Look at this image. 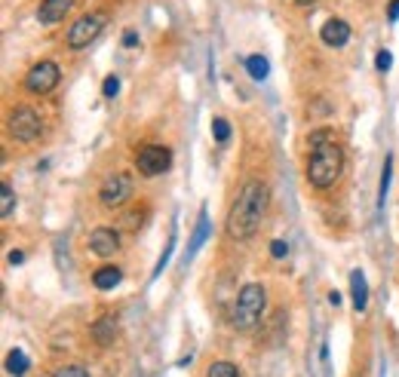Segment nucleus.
Wrapping results in <instances>:
<instances>
[{"mask_svg": "<svg viewBox=\"0 0 399 377\" xmlns=\"http://www.w3.org/2000/svg\"><path fill=\"white\" fill-rule=\"evenodd\" d=\"M264 209H268V187L261 181H246L237 202L228 212V224H224L228 237L231 239L255 237V230H258V224L264 218Z\"/></svg>", "mask_w": 399, "mask_h": 377, "instance_id": "1", "label": "nucleus"}, {"mask_svg": "<svg viewBox=\"0 0 399 377\" xmlns=\"http://www.w3.org/2000/svg\"><path fill=\"white\" fill-rule=\"evenodd\" d=\"M323 43L332 46V49H341L347 46V40H350V25L344 22V19H329V22L323 25Z\"/></svg>", "mask_w": 399, "mask_h": 377, "instance_id": "10", "label": "nucleus"}, {"mask_svg": "<svg viewBox=\"0 0 399 377\" xmlns=\"http://www.w3.org/2000/svg\"><path fill=\"white\" fill-rule=\"evenodd\" d=\"M59 65L56 62H40L34 65L25 74V86L31 89V93H37V95H46V93H53L56 83H59Z\"/></svg>", "mask_w": 399, "mask_h": 377, "instance_id": "7", "label": "nucleus"}, {"mask_svg": "<svg viewBox=\"0 0 399 377\" xmlns=\"http://www.w3.org/2000/svg\"><path fill=\"white\" fill-rule=\"evenodd\" d=\"M387 19H390V22L399 19V0H390V6H387Z\"/></svg>", "mask_w": 399, "mask_h": 377, "instance_id": "27", "label": "nucleus"}, {"mask_svg": "<svg viewBox=\"0 0 399 377\" xmlns=\"http://www.w3.org/2000/svg\"><path fill=\"white\" fill-rule=\"evenodd\" d=\"M101 28H105V16H99V13L77 19V22L71 25V31H68V46H71V49H84V46H89L92 40L101 34Z\"/></svg>", "mask_w": 399, "mask_h": 377, "instance_id": "5", "label": "nucleus"}, {"mask_svg": "<svg viewBox=\"0 0 399 377\" xmlns=\"http://www.w3.org/2000/svg\"><path fill=\"white\" fill-rule=\"evenodd\" d=\"M56 377H89V371L84 365H65V368H59Z\"/></svg>", "mask_w": 399, "mask_h": 377, "instance_id": "23", "label": "nucleus"}, {"mask_svg": "<svg viewBox=\"0 0 399 377\" xmlns=\"http://www.w3.org/2000/svg\"><path fill=\"white\" fill-rule=\"evenodd\" d=\"M74 6V0H44L37 9V22L40 25H56L65 19V13Z\"/></svg>", "mask_w": 399, "mask_h": 377, "instance_id": "11", "label": "nucleus"}, {"mask_svg": "<svg viewBox=\"0 0 399 377\" xmlns=\"http://www.w3.org/2000/svg\"><path fill=\"white\" fill-rule=\"evenodd\" d=\"M28 368H31L28 356L22 350H9V356H6V371L13 374V377H22V374H28Z\"/></svg>", "mask_w": 399, "mask_h": 377, "instance_id": "16", "label": "nucleus"}, {"mask_svg": "<svg viewBox=\"0 0 399 377\" xmlns=\"http://www.w3.org/2000/svg\"><path fill=\"white\" fill-rule=\"evenodd\" d=\"M172 166V154H169V148H160V145H148V148H141L138 150V157H136V169L141 172V175H163Z\"/></svg>", "mask_w": 399, "mask_h": 377, "instance_id": "6", "label": "nucleus"}, {"mask_svg": "<svg viewBox=\"0 0 399 377\" xmlns=\"http://www.w3.org/2000/svg\"><path fill=\"white\" fill-rule=\"evenodd\" d=\"M120 279H123L120 267H99L96 273H92V285H96L99 291H111V289H117Z\"/></svg>", "mask_w": 399, "mask_h": 377, "instance_id": "14", "label": "nucleus"}, {"mask_svg": "<svg viewBox=\"0 0 399 377\" xmlns=\"http://www.w3.org/2000/svg\"><path fill=\"white\" fill-rule=\"evenodd\" d=\"M246 71H249L252 80H264L271 74V65H268V58L264 56H249L246 58Z\"/></svg>", "mask_w": 399, "mask_h": 377, "instance_id": "17", "label": "nucleus"}, {"mask_svg": "<svg viewBox=\"0 0 399 377\" xmlns=\"http://www.w3.org/2000/svg\"><path fill=\"white\" fill-rule=\"evenodd\" d=\"M206 237H209V212L203 209L200 218H197V227H193V237H191V242H188V261L200 252V246L206 242Z\"/></svg>", "mask_w": 399, "mask_h": 377, "instance_id": "15", "label": "nucleus"}, {"mask_svg": "<svg viewBox=\"0 0 399 377\" xmlns=\"http://www.w3.org/2000/svg\"><path fill=\"white\" fill-rule=\"evenodd\" d=\"M329 304H332V307H338V304H341V294L332 291V294H329Z\"/></svg>", "mask_w": 399, "mask_h": 377, "instance_id": "30", "label": "nucleus"}, {"mask_svg": "<svg viewBox=\"0 0 399 377\" xmlns=\"http://www.w3.org/2000/svg\"><path fill=\"white\" fill-rule=\"evenodd\" d=\"M123 46H138V34L136 31H126V34H123Z\"/></svg>", "mask_w": 399, "mask_h": 377, "instance_id": "28", "label": "nucleus"}, {"mask_svg": "<svg viewBox=\"0 0 399 377\" xmlns=\"http://www.w3.org/2000/svg\"><path fill=\"white\" fill-rule=\"evenodd\" d=\"M22 261H25V252H19V249L9 252V264H22Z\"/></svg>", "mask_w": 399, "mask_h": 377, "instance_id": "29", "label": "nucleus"}, {"mask_svg": "<svg viewBox=\"0 0 399 377\" xmlns=\"http://www.w3.org/2000/svg\"><path fill=\"white\" fill-rule=\"evenodd\" d=\"M298 4H301V6H310V4H316V0H298Z\"/></svg>", "mask_w": 399, "mask_h": 377, "instance_id": "31", "label": "nucleus"}, {"mask_svg": "<svg viewBox=\"0 0 399 377\" xmlns=\"http://www.w3.org/2000/svg\"><path fill=\"white\" fill-rule=\"evenodd\" d=\"M264 301H268V294H264L261 285H255V282L243 285L240 298L233 304V325H237L240 331H252L264 313Z\"/></svg>", "mask_w": 399, "mask_h": 377, "instance_id": "3", "label": "nucleus"}, {"mask_svg": "<svg viewBox=\"0 0 399 377\" xmlns=\"http://www.w3.org/2000/svg\"><path fill=\"white\" fill-rule=\"evenodd\" d=\"M390 172H393V160L387 157L384 160V172H381V187H378V206L384 209V200H387V187H390Z\"/></svg>", "mask_w": 399, "mask_h": 377, "instance_id": "19", "label": "nucleus"}, {"mask_svg": "<svg viewBox=\"0 0 399 377\" xmlns=\"http://www.w3.org/2000/svg\"><path fill=\"white\" fill-rule=\"evenodd\" d=\"M350 294H353V310L363 313L368 307V285H365L363 270H353L350 273Z\"/></svg>", "mask_w": 399, "mask_h": 377, "instance_id": "13", "label": "nucleus"}, {"mask_svg": "<svg viewBox=\"0 0 399 377\" xmlns=\"http://www.w3.org/2000/svg\"><path fill=\"white\" fill-rule=\"evenodd\" d=\"M271 254H273V258H286V254H289V246H286L283 239H273L271 242Z\"/></svg>", "mask_w": 399, "mask_h": 377, "instance_id": "26", "label": "nucleus"}, {"mask_svg": "<svg viewBox=\"0 0 399 377\" xmlns=\"http://www.w3.org/2000/svg\"><path fill=\"white\" fill-rule=\"evenodd\" d=\"M212 135H215V141H221V145H224V141L231 138V123H228V120H224V117H215V120H212Z\"/></svg>", "mask_w": 399, "mask_h": 377, "instance_id": "21", "label": "nucleus"}, {"mask_svg": "<svg viewBox=\"0 0 399 377\" xmlns=\"http://www.w3.org/2000/svg\"><path fill=\"white\" fill-rule=\"evenodd\" d=\"M206 377H240V371H237V365H231V362H212Z\"/></svg>", "mask_w": 399, "mask_h": 377, "instance_id": "20", "label": "nucleus"}, {"mask_svg": "<svg viewBox=\"0 0 399 377\" xmlns=\"http://www.w3.org/2000/svg\"><path fill=\"white\" fill-rule=\"evenodd\" d=\"M172 249H176V233H172V237H169V242H166V252L160 254L157 267H153V277H160V273H163V267H166V264H169V254H172Z\"/></svg>", "mask_w": 399, "mask_h": 377, "instance_id": "22", "label": "nucleus"}, {"mask_svg": "<svg viewBox=\"0 0 399 377\" xmlns=\"http://www.w3.org/2000/svg\"><path fill=\"white\" fill-rule=\"evenodd\" d=\"M40 132H44V123H40L34 108L19 105L13 114H9V135H13L16 141H34Z\"/></svg>", "mask_w": 399, "mask_h": 377, "instance_id": "4", "label": "nucleus"}, {"mask_svg": "<svg viewBox=\"0 0 399 377\" xmlns=\"http://www.w3.org/2000/svg\"><path fill=\"white\" fill-rule=\"evenodd\" d=\"M375 65H378V71H390V65H393V56L387 53V49H381V53L375 56Z\"/></svg>", "mask_w": 399, "mask_h": 377, "instance_id": "25", "label": "nucleus"}, {"mask_svg": "<svg viewBox=\"0 0 399 377\" xmlns=\"http://www.w3.org/2000/svg\"><path fill=\"white\" fill-rule=\"evenodd\" d=\"M89 334H92V341H96L99 346H111L117 341V319L114 316H101V319L92 322Z\"/></svg>", "mask_w": 399, "mask_h": 377, "instance_id": "12", "label": "nucleus"}, {"mask_svg": "<svg viewBox=\"0 0 399 377\" xmlns=\"http://www.w3.org/2000/svg\"><path fill=\"white\" fill-rule=\"evenodd\" d=\"M89 249L92 254H99V258H111V254H117L120 249V237L114 227H96L89 233Z\"/></svg>", "mask_w": 399, "mask_h": 377, "instance_id": "9", "label": "nucleus"}, {"mask_svg": "<svg viewBox=\"0 0 399 377\" xmlns=\"http://www.w3.org/2000/svg\"><path fill=\"white\" fill-rule=\"evenodd\" d=\"M13 209H16V193H13V187H9V181H4V185H0V215L9 218Z\"/></svg>", "mask_w": 399, "mask_h": 377, "instance_id": "18", "label": "nucleus"}, {"mask_svg": "<svg viewBox=\"0 0 399 377\" xmlns=\"http://www.w3.org/2000/svg\"><path fill=\"white\" fill-rule=\"evenodd\" d=\"M129 193H132V178L123 175V172H117V175H111L105 185H101L99 197H101L105 206H120V202L129 200Z\"/></svg>", "mask_w": 399, "mask_h": 377, "instance_id": "8", "label": "nucleus"}, {"mask_svg": "<svg viewBox=\"0 0 399 377\" xmlns=\"http://www.w3.org/2000/svg\"><path fill=\"white\" fill-rule=\"evenodd\" d=\"M101 89H105V95H108V98H114V95L120 93V77H114V74L105 77V86H101Z\"/></svg>", "mask_w": 399, "mask_h": 377, "instance_id": "24", "label": "nucleus"}, {"mask_svg": "<svg viewBox=\"0 0 399 377\" xmlns=\"http://www.w3.org/2000/svg\"><path fill=\"white\" fill-rule=\"evenodd\" d=\"M341 166H344L341 148H338L335 141H325V145L310 148L307 178H310V185H316V187H329L332 181H338V175H341Z\"/></svg>", "mask_w": 399, "mask_h": 377, "instance_id": "2", "label": "nucleus"}]
</instances>
